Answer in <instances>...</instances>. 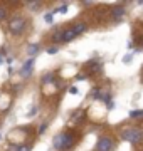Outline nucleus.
<instances>
[{
    "label": "nucleus",
    "mask_w": 143,
    "mask_h": 151,
    "mask_svg": "<svg viewBox=\"0 0 143 151\" xmlns=\"http://www.w3.org/2000/svg\"><path fill=\"white\" fill-rule=\"evenodd\" d=\"M143 113L142 111H136V109H133V111H130V118H142Z\"/></svg>",
    "instance_id": "nucleus-15"
},
{
    "label": "nucleus",
    "mask_w": 143,
    "mask_h": 151,
    "mask_svg": "<svg viewBox=\"0 0 143 151\" xmlns=\"http://www.w3.org/2000/svg\"><path fill=\"white\" fill-rule=\"evenodd\" d=\"M106 91H103L101 87H94L93 92H91V97L93 99H103V94H105Z\"/></svg>",
    "instance_id": "nucleus-10"
},
{
    "label": "nucleus",
    "mask_w": 143,
    "mask_h": 151,
    "mask_svg": "<svg viewBox=\"0 0 143 151\" xmlns=\"http://www.w3.org/2000/svg\"><path fill=\"white\" fill-rule=\"evenodd\" d=\"M115 150V141L110 136H101L96 143V151H113Z\"/></svg>",
    "instance_id": "nucleus-4"
},
{
    "label": "nucleus",
    "mask_w": 143,
    "mask_h": 151,
    "mask_svg": "<svg viewBox=\"0 0 143 151\" xmlns=\"http://www.w3.org/2000/svg\"><path fill=\"white\" fill-rule=\"evenodd\" d=\"M35 113H37V106H34V108L29 111V116H32V114H35Z\"/></svg>",
    "instance_id": "nucleus-21"
},
{
    "label": "nucleus",
    "mask_w": 143,
    "mask_h": 151,
    "mask_svg": "<svg viewBox=\"0 0 143 151\" xmlns=\"http://www.w3.org/2000/svg\"><path fill=\"white\" fill-rule=\"evenodd\" d=\"M142 50H143V42H142Z\"/></svg>",
    "instance_id": "nucleus-26"
},
{
    "label": "nucleus",
    "mask_w": 143,
    "mask_h": 151,
    "mask_svg": "<svg viewBox=\"0 0 143 151\" xmlns=\"http://www.w3.org/2000/svg\"><path fill=\"white\" fill-rule=\"evenodd\" d=\"M7 17H9V9H7L5 5H2V4H0V22L7 20Z\"/></svg>",
    "instance_id": "nucleus-11"
},
{
    "label": "nucleus",
    "mask_w": 143,
    "mask_h": 151,
    "mask_svg": "<svg viewBox=\"0 0 143 151\" xmlns=\"http://www.w3.org/2000/svg\"><path fill=\"white\" fill-rule=\"evenodd\" d=\"M56 52H57V47H56V45H54V47H49V49H47V54H51V55H54Z\"/></svg>",
    "instance_id": "nucleus-20"
},
{
    "label": "nucleus",
    "mask_w": 143,
    "mask_h": 151,
    "mask_svg": "<svg viewBox=\"0 0 143 151\" xmlns=\"http://www.w3.org/2000/svg\"><path fill=\"white\" fill-rule=\"evenodd\" d=\"M66 10H67V4H64V5H61L59 9H56L52 14H56V12H57V14H66Z\"/></svg>",
    "instance_id": "nucleus-16"
},
{
    "label": "nucleus",
    "mask_w": 143,
    "mask_h": 151,
    "mask_svg": "<svg viewBox=\"0 0 143 151\" xmlns=\"http://www.w3.org/2000/svg\"><path fill=\"white\" fill-rule=\"evenodd\" d=\"M7 29H9V32L12 35H20L27 29V20L24 17H12L9 24H7Z\"/></svg>",
    "instance_id": "nucleus-2"
},
{
    "label": "nucleus",
    "mask_w": 143,
    "mask_h": 151,
    "mask_svg": "<svg viewBox=\"0 0 143 151\" xmlns=\"http://www.w3.org/2000/svg\"><path fill=\"white\" fill-rule=\"evenodd\" d=\"M19 151H30V145H19Z\"/></svg>",
    "instance_id": "nucleus-18"
},
{
    "label": "nucleus",
    "mask_w": 143,
    "mask_h": 151,
    "mask_svg": "<svg viewBox=\"0 0 143 151\" xmlns=\"http://www.w3.org/2000/svg\"><path fill=\"white\" fill-rule=\"evenodd\" d=\"M56 79H54V74H46L44 77H42V84H51V82H54Z\"/></svg>",
    "instance_id": "nucleus-14"
},
{
    "label": "nucleus",
    "mask_w": 143,
    "mask_h": 151,
    "mask_svg": "<svg viewBox=\"0 0 143 151\" xmlns=\"http://www.w3.org/2000/svg\"><path fill=\"white\" fill-rule=\"evenodd\" d=\"M39 49H40L39 47V44H30V45L27 47V54L29 55H35L39 52Z\"/></svg>",
    "instance_id": "nucleus-13"
},
{
    "label": "nucleus",
    "mask_w": 143,
    "mask_h": 151,
    "mask_svg": "<svg viewBox=\"0 0 143 151\" xmlns=\"http://www.w3.org/2000/svg\"><path fill=\"white\" fill-rule=\"evenodd\" d=\"M69 92H71V94H77V87H74V86H72L71 89H69Z\"/></svg>",
    "instance_id": "nucleus-23"
},
{
    "label": "nucleus",
    "mask_w": 143,
    "mask_h": 151,
    "mask_svg": "<svg viewBox=\"0 0 143 151\" xmlns=\"http://www.w3.org/2000/svg\"><path fill=\"white\" fill-rule=\"evenodd\" d=\"M47 129V123H42L39 126V134H44V131Z\"/></svg>",
    "instance_id": "nucleus-17"
},
{
    "label": "nucleus",
    "mask_w": 143,
    "mask_h": 151,
    "mask_svg": "<svg viewBox=\"0 0 143 151\" xmlns=\"http://www.w3.org/2000/svg\"><path fill=\"white\" fill-rule=\"evenodd\" d=\"M123 60H125V62H130V60H131V54L125 55V59H123Z\"/></svg>",
    "instance_id": "nucleus-24"
},
{
    "label": "nucleus",
    "mask_w": 143,
    "mask_h": 151,
    "mask_svg": "<svg viewBox=\"0 0 143 151\" xmlns=\"http://www.w3.org/2000/svg\"><path fill=\"white\" fill-rule=\"evenodd\" d=\"M84 77H86V74H77V76H76L77 81H84Z\"/></svg>",
    "instance_id": "nucleus-22"
},
{
    "label": "nucleus",
    "mask_w": 143,
    "mask_h": 151,
    "mask_svg": "<svg viewBox=\"0 0 143 151\" xmlns=\"http://www.w3.org/2000/svg\"><path fill=\"white\" fill-rule=\"evenodd\" d=\"M142 113H143V109H142Z\"/></svg>",
    "instance_id": "nucleus-27"
},
{
    "label": "nucleus",
    "mask_w": 143,
    "mask_h": 151,
    "mask_svg": "<svg viewBox=\"0 0 143 151\" xmlns=\"http://www.w3.org/2000/svg\"><path fill=\"white\" fill-rule=\"evenodd\" d=\"M61 37H62V29H57L52 35H51V39H52V42H56V44H59L61 42Z\"/></svg>",
    "instance_id": "nucleus-12"
},
{
    "label": "nucleus",
    "mask_w": 143,
    "mask_h": 151,
    "mask_svg": "<svg viewBox=\"0 0 143 151\" xmlns=\"http://www.w3.org/2000/svg\"><path fill=\"white\" fill-rule=\"evenodd\" d=\"M44 20L47 22V24H52V12H51V14H46V15H44Z\"/></svg>",
    "instance_id": "nucleus-19"
},
{
    "label": "nucleus",
    "mask_w": 143,
    "mask_h": 151,
    "mask_svg": "<svg viewBox=\"0 0 143 151\" xmlns=\"http://www.w3.org/2000/svg\"><path fill=\"white\" fill-rule=\"evenodd\" d=\"M77 143V134L74 131H62L57 133L52 139V146L57 151H71Z\"/></svg>",
    "instance_id": "nucleus-1"
},
{
    "label": "nucleus",
    "mask_w": 143,
    "mask_h": 151,
    "mask_svg": "<svg viewBox=\"0 0 143 151\" xmlns=\"http://www.w3.org/2000/svg\"><path fill=\"white\" fill-rule=\"evenodd\" d=\"M142 138H143V131L138 129V128H128V129H125L121 133V139L128 141V143H131V145L140 143Z\"/></svg>",
    "instance_id": "nucleus-3"
},
{
    "label": "nucleus",
    "mask_w": 143,
    "mask_h": 151,
    "mask_svg": "<svg viewBox=\"0 0 143 151\" xmlns=\"http://www.w3.org/2000/svg\"><path fill=\"white\" fill-rule=\"evenodd\" d=\"M4 60H5V59H4V52H2V50H0V64H2V62H4Z\"/></svg>",
    "instance_id": "nucleus-25"
},
{
    "label": "nucleus",
    "mask_w": 143,
    "mask_h": 151,
    "mask_svg": "<svg viewBox=\"0 0 143 151\" xmlns=\"http://www.w3.org/2000/svg\"><path fill=\"white\" fill-rule=\"evenodd\" d=\"M77 35L74 34V30H72L71 27L67 29H62V37H61V42H71V40H74Z\"/></svg>",
    "instance_id": "nucleus-7"
},
{
    "label": "nucleus",
    "mask_w": 143,
    "mask_h": 151,
    "mask_svg": "<svg viewBox=\"0 0 143 151\" xmlns=\"http://www.w3.org/2000/svg\"><path fill=\"white\" fill-rule=\"evenodd\" d=\"M110 15L113 19V22H120L125 17V7L123 5H115L110 9Z\"/></svg>",
    "instance_id": "nucleus-6"
},
{
    "label": "nucleus",
    "mask_w": 143,
    "mask_h": 151,
    "mask_svg": "<svg viewBox=\"0 0 143 151\" xmlns=\"http://www.w3.org/2000/svg\"><path fill=\"white\" fill-rule=\"evenodd\" d=\"M71 29L74 30V34H76V35H81V34H84L86 30H88V25H86L84 22H77V24H74Z\"/></svg>",
    "instance_id": "nucleus-9"
},
{
    "label": "nucleus",
    "mask_w": 143,
    "mask_h": 151,
    "mask_svg": "<svg viewBox=\"0 0 143 151\" xmlns=\"http://www.w3.org/2000/svg\"><path fill=\"white\" fill-rule=\"evenodd\" d=\"M32 67H34V59H29L25 64L22 65V69H20V74L24 77H29V76L32 74Z\"/></svg>",
    "instance_id": "nucleus-8"
},
{
    "label": "nucleus",
    "mask_w": 143,
    "mask_h": 151,
    "mask_svg": "<svg viewBox=\"0 0 143 151\" xmlns=\"http://www.w3.org/2000/svg\"><path fill=\"white\" fill-rule=\"evenodd\" d=\"M101 64L99 62H96V60H91V62H88V64L84 65V74L86 76H96L101 72Z\"/></svg>",
    "instance_id": "nucleus-5"
}]
</instances>
